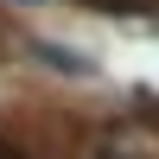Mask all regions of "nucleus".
<instances>
[{"instance_id": "nucleus-1", "label": "nucleus", "mask_w": 159, "mask_h": 159, "mask_svg": "<svg viewBox=\"0 0 159 159\" xmlns=\"http://www.w3.org/2000/svg\"><path fill=\"white\" fill-rule=\"evenodd\" d=\"M32 57H45L51 70H64V76H83V70H89V64L76 57V51H64V45H51V38H38V45H32Z\"/></svg>"}, {"instance_id": "nucleus-2", "label": "nucleus", "mask_w": 159, "mask_h": 159, "mask_svg": "<svg viewBox=\"0 0 159 159\" xmlns=\"http://www.w3.org/2000/svg\"><path fill=\"white\" fill-rule=\"evenodd\" d=\"M83 7H96V13H153L159 0H83Z\"/></svg>"}, {"instance_id": "nucleus-3", "label": "nucleus", "mask_w": 159, "mask_h": 159, "mask_svg": "<svg viewBox=\"0 0 159 159\" xmlns=\"http://www.w3.org/2000/svg\"><path fill=\"white\" fill-rule=\"evenodd\" d=\"M0 159H25V153H19V147H7V140H0Z\"/></svg>"}]
</instances>
